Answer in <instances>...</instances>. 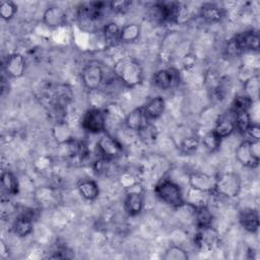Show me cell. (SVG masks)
Returning <instances> with one entry per match:
<instances>
[{"label": "cell", "mask_w": 260, "mask_h": 260, "mask_svg": "<svg viewBox=\"0 0 260 260\" xmlns=\"http://www.w3.org/2000/svg\"><path fill=\"white\" fill-rule=\"evenodd\" d=\"M114 74L117 79L127 87L138 85L143 78L141 65L131 57L119 59L114 65Z\"/></svg>", "instance_id": "1"}, {"label": "cell", "mask_w": 260, "mask_h": 260, "mask_svg": "<svg viewBox=\"0 0 260 260\" xmlns=\"http://www.w3.org/2000/svg\"><path fill=\"white\" fill-rule=\"evenodd\" d=\"M154 194L160 201L174 208H179L185 203L180 186L170 179L160 180L154 187Z\"/></svg>", "instance_id": "2"}, {"label": "cell", "mask_w": 260, "mask_h": 260, "mask_svg": "<svg viewBox=\"0 0 260 260\" xmlns=\"http://www.w3.org/2000/svg\"><path fill=\"white\" fill-rule=\"evenodd\" d=\"M106 5L105 2H87L78 6L77 19L82 29L87 31L96 30V24Z\"/></svg>", "instance_id": "3"}, {"label": "cell", "mask_w": 260, "mask_h": 260, "mask_svg": "<svg viewBox=\"0 0 260 260\" xmlns=\"http://www.w3.org/2000/svg\"><path fill=\"white\" fill-rule=\"evenodd\" d=\"M242 189L240 176L234 172H223L215 176L214 191L219 196L232 199L239 196Z\"/></svg>", "instance_id": "4"}, {"label": "cell", "mask_w": 260, "mask_h": 260, "mask_svg": "<svg viewBox=\"0 0 260 260\" xmlns=\"http://www.w3.org/2000/svg\"><path fill=\"white\" fill-rule=\"evenodd\" d=\"M259 49V34L256 30H247L235 36L228 43V52L238 55L245 51H257Z\"/></svg>", "instance_id": "5"}, {"label": "cell", "mask_w": 260, "mask_h": 260, "mask_svg": "<svg viewBox=\"0 0 260 260\" xmlns=\"http://www.w3.org/2000/svg\"><path fill=\"white\" fill-rule=\"evenodd\" d=\"M236 158L244 167L256 169L259 166V141L244 140L236 149Z\"/></svg>", "instance_id": "6"}, {"label": "cell", "mask_w": 260, "mask_h": 260, "mask_svg": "<svg viewBox=\"0 0 260 260\" xmlns=\"http://www.w3.org/2000/svg\"><path fill=\"white\" fill-rule=\"evenodd\" d=\"M106 115L103 109H88L81 118V127L92 134L104 132L106 129Z\"/></svg>", "instance_id": "7"}, {"label": "cell", "mask_w": 260, "mask_h": 260, "mask_svg": "<svg viewBox=\"0 0 260 260\" xmlns=\"http://www.w3.org/2000/svg\"><path fill=\"white\" fill-rule=\"evenodd\" d=\"M105 78L103 67L98 62L87 63L81 71V80L83 85L88 89L101 88Z\"/></svg>", "instance_id": "8"}, {"label": "cell", "mask_w": 260, "mask_h": 260, "mask_svg": "<svg viewBox=\"0 0 260 260\" xmlns=\"http://www.w3.org/2000/svg\"><path fill=\"white\" fill-rule=\"evenodd\" d=\"M194 243L201 251H211L216 248L219 243V234L212 225L198 228L194 238Z\"/></svg>", "instance_id": "9"}, {"label": "cell", "mask_w": 260, "mask_h": 260, "mask_svg": "<svg viewBox=\"0 0 260 260\" xmlns=\"http://www.w3.org/2000/svg\"><path fill=\"white\" fill-rule=\"evenodd\" d=\"M96 147L102 156L108 159L116 158L120 156L123 152V147L121 143L116 138L107 133L100 137L96 142Z\"/></svg>", "instance_id": "10"}, {"label": "cell", "mask_w": 260, "mask_h": 260, "mask_svg": "<svg viewBox=\"0 0 260 260\" xmlns=\"http://www.w3.org/2000/svg\"><path fill=\"white\" fill-rule=\"evenodd\" d=\"M4 73L11 78H19L25 71L24 57L19 53L9 55L3 64Z\"/></svg>", "instance_id": "11"}, {"label": "cell", "mask_w": 260, "mask_h": 260, "mask_svg": "<svg viewBox=\"0 0 260 260\" xmlns=\"http://www.w3.org/2000/svg\"><path fill=\"white\" fill-rule=\"evenodd\" d=\"M190 188L211 193L214 191V186H215V177L210 176L205 173H200V172H195L189 175L188 179Z\"/></svg>", "instance_id": "12"}, {"label": "cell", "mask_w": 260, "mask_h": 260, "mask_svg": "<svg viewBox=\"0 0 260 260\" xmlns=\"http://www.w3.org/2000/svg\"><path fill=\"white\" fill-rule=\"evenodd\" d=\"M152 81L159 89H170L179 82V73L174 69H160L153 74Z\"/></svg>", "instance_id": "13"}, {"label": "cell", "mask_w": 260, "mask_h": 260, "mask_svg": "<svg viewBox=\"0 0 260 260\" xmlns=\"http://www.w3.org/2000/svg\"><path fill=\"white\" fill-rule=\"evenodd\" d=\"M43 21L49 27H61L67 22V12L60 6H50L44 11Z\"/></svg>", "instance_id": "14"}, {"label": "cell", "mask_w": 260, "mask_h": 260, "mask_svg": "<svg viewBox=\"0 0 260 260\" xmlns=\"http://www.w3.org/2000/svg\"><path fill=\"white\" fill-rule=\"evenodd\" d=\"M239 222L248 233H256L259 229V214L254 208H244L240 211Z\"/></svg>", "instance_id": "15"}, {"label": "cell", "mask_w": 260, "mask_h": 260, "mask_svg": "<svg viewBox=\"0 0 260 260\" xmlns=\"http://www.w3.org/2000/svg\"><path fill=\"white\" fill-rule=\"evenodd\" d=\"M124 209L130 216L138 215L143 209V197L137 191H130L124 199Z\"/></svg>", "instance_id": "16"}, {"label": "cell", "mask_w": 260, "mask_h": 260, "mask_svg": "<svg viewBox=\"0 0 260 260\" xmlns=\"http://www.w3.org/2000/svg\"><path fill=\"white\" fill-rule=\"evenodd\" d=\"M199 15L206 23L212 24L218 22L222 16V8L213 3H204L199 9Z\"/></svg>", "instance_id": "17"}, {"label": "cell", "mask_w": 260, "mask_h": 260, "mask_svg": "<svg viewBox=\"0 0 260 260\" xmlns=\"http://www.w3.org/2000/svg\"><path fill=\"white\" fill-rule=\"evenodd\" d=\"M148 122V119L144 113L143 107L136 108L132 110L128 115H126L124 123L128 129L133 131H138L142 126Z\"/></svg>", "instance_id": "18"}, {"label": "cell", "mask_w": 260, "mask_h": 260, "mask_svg": "<svg viewBox=\"0 0 260 260\" xmlns=\"http://www.w3.org/2000/svg\"><path fill=\"white\" fill-rule=\"evenodd\" d=\"M121 27L115 22H108L104 25L102 30L103 43L106 47H113L120 43Z\"/></svg>", "instance_id": "19"}, {"label": "cell", "mask_w": 260, "mask_h": 260, "mask_svg": "<svg viewBox=\"0 0 260 260\" xmlns=\"http://www.w3.org/2000/svg\"><path fill=\"white\" fill-rule=\"evenodd\" d=\"M166 109V101L162 96H155L148 101L143 107L144 113L148 120L157 119L162 115Z\"/></svg>", "instance_id": "20"}, {"label": "cell", "mask_w": 260, "mask_h": 260, "mask_svg": "<svg viewBox=\"0 0 260 260\" xmlns=\"http://www.w3.org/2000/svg\"><path fill=\"white\" fill-rule=\"evenodd\" d=\"M77 190L82 198L87 201L95 200L100 194L99 185L90 179H83L77 184Z\"/></svg>", "instance_id": "21"}, {"label": "cell", "mask_w": 260, "mask_h": 260, "mask_svg": "<svg viewBox=\"0 0 260 260\" xmlns=\"http://www.w3.org/2000/svg\"><path fill=\"white\" fill-rule=\"evenodd\" d=\"M236 130L235 123H234V117H228V116H221L217 119L215 122L214 129L212 130L220 139L229 137L231 134L234 133Z\"/></svg>", "instance_id": "22"}, {"label": "cell", "mask_w": 260, "mask_h": 260, "mask_svg": "<svg viewBox=\"0 0 260 260\" xmlns=\"http://www.w3.org/2000/svg\"><path fill=\"white\" fill-rule=\"evenodd\" d=\"M13 233L19 238H25L32 232V218L18 214L12 225Z\"/></svg>", "instance_id": "23"}, {"label": "cell", "mask_w": 260, "mask_h": 260, "mask_svg": "<svg viewBox=\"0 0 260 260\" xmlns=\"http://www.w3.org/2000/svg\"><path fill=\"white\" fill-rule=\"evenodd\" d=\"M193 218L197 229L212 225V213L206 205L196 206L194 208Z\"/></svg>", "instance_id": "24"}, {"label": "cell", "mask_w": 260, "mask_h": 260, "mask_svg": "<svg viewBox=\"0 0 260 260\" xmlns=\"http://www.w3.org/2000/svg\"><path fill=\"white\" fill-rule=\"evenodd\" d=\"M137 135L139 137V139L146 145H151L153 144L158 137V130L157 127L150 123L147 122L144 126H142L138 131H137Z\"/></svg>", "instance_id": "25"}, {"label": "cell", "mask_w": 260, "mask_h": 260, "mask_svg": "<svg viewBox=\"0 0 260 260\" xmlns=\"http://www.w3.org/2000/svg\"><path fill=\"white\" fill-rule=\"evenodd\" d=\"M1 187L7 195H15L18 193V180L9 171H3L1 174Z\"/></svg>", "instance_id": "26"}, {"label": "cell", "mask_w": 260, "mask_h": 260, "mask_svg": "<svg viewBox=\"0 0 260 260\" xmlns=\"http://www.w3.org/2000/svg\"><path fill=\"white\" fill-rule=\"evenodd\" d=\"M260 91V78L259 75H253L249 77L244 83V93L253 102H257Z\"/></svg>", "instance_id": "27"}, {"label": "cell", "mask_w": 260, "mask_h": 260, "mask_svg": "<svg viewBox=\"0 0 260 260\" xmlns=\"http://www.w3.org/2000/svg\"><path fill=\"white\" fill-rule=\"evenodd\" d=\"M140 35V26L137 23H129L121 27L120 43H134Z\"/></svg>", "instance_id": "28"}, {"label": "cell", "mask_w": 260, "mask_h": 260, "mask_svg": "<svg viewBox=\"0 0 260 260\" xmlns=\"http://www.w3.org/2000/svg\"><path fill=\"white\" fill-rule=\"evenodd\" d=\"M253 104L254 103L245 93L237 94L232 102L231 112L233 114L239 112H249Z\"/></svg>", "instance_id": "29"}, {"label": "cell", "mask_w": 260, "mask_h": 260, "mask_svg": "<svg viewBox=\"0 0 260 260\" xmlns=\"http://www.w3.org/2000/svg\"><path fill=\"white\" fill-rule=\"evenodd\" d=\"M233 117H234V123H235L236 130L239 131L241 134H245L248 127L252 123L251 116H250L249 112L235 113V114H233Z\"/></svg>", "instance_id": "30"}, {"label": "cell", "mask_w": 260, "mask_h": 260, "mask_svg": "<svg viewBox=\"0 0 260 260\" xmlns=\"http://www.w3.org/2000/svg\"><path fill=\"white\" fill-rule=\"evenodd\" d=\"M107 94L106 92L101 89H92L88 90V102L91 105V108L94 109H104L108 104L107 103Z\"/></svg>", "instance_id": "31"}, {"label": "cell", "mask_w": 260, "mask_h": 260, "mask_svg": "<svg viewBox=\"0 0 260 260\" xmlns=\"http://www.w3.org/2000/svg\"><path fill=\"white\" fill-rule=\"evenodd\" d=\"M36 198L40 205L48 206L50 204H53L57 198L55 194V190L53 188L49 187H43L38 190L36 193Z\"/></svg>", "instance_id": "32"}, {"label": "cell", "mask_w": 260, "mask_h": 260, "mask_svg": "<svg viewBox=\"0 0 260 260\" xmlns=\"http://www.w3.org/2000/svg\"><path fill=\"white\" fill-rule=\"evenodd\" d=\"M180 151L185 155H193L199 148V140L195 136L185 137L180 143Z\"/></svg>", "instance_id": "33"}, {"label": "cell", "mask_w": 260, "mask_h": 260, "mask_svg": "<svg viewBox=\"0 0 260 260\" xmlns=\"http://www.w3.org/2000/svg\"><path fill=\"white\" fill-rule=\"evenodd\" d=\"M220 141L221 139L213 131L206 133L201 139V143L203 147L208 152H215L220 146Z\"/></svg>", "instance_id": "34"}, {"label": "cell", "mask_w": 260, "mask_h": 260, "mask_svg": "<svg viewBox=\"0 0 260 260\" xmlns=\"http://www.w3.org/2000/svg\"><path fill=\"white\" fill-rule=\"evenodd\" d=\"M189 255L185 249L180 246L169 247L164 255L165 260H187Z\"/></svg>", "instance_id": "35"}, {"label": "cell", "mask_w": 260, "mask_h": 260, "mask_svg": "<svg viewBox=\"0 0 260 260\" xmlns=\"http://www.w3.org/2000/svg\"><path fill=\"white\" fill-rule=\"evenodd\" d=\"M17 6L12 1H1L0 15L4 20H10L16 13Z\"/></svg>", "instance_id": "36"}, {"label": "cell", "mask_w": 260, "mask_h": 260, "mask_svg": "<svg viewBox=\"0 0 260 260\" xmlns=\"http://www.w3.org/2000/svg\"><path fill=\"white\" fill-rule=\"evenodd\" d=\"M109 6H110V9L115 13H125L131 6V1H126V0L113 1L109 3Z\"/></svg>", "instance_id": "37"}, {"label": "cell", "mask_w": 260, "mask_h": 260, "mask_svg": "<svg viewBox=\"0 0 260 260\" xmlns=\"http://www.w3.org/2000/svg\"><path fill=\"white\" fill-rule=\"evenodd\" d=\"M253 141H259L260 138V127L258 123H251V125L248 127L246 133Z\"/></svg>", "instance_id": "38"}]
</instances>
